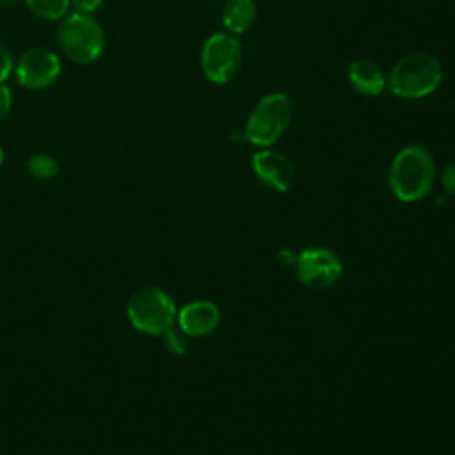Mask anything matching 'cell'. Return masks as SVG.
<instances>
[{
	"label": "cell",
	"instance_id": "22",
	"mask_svg": "<svg viewBox=\"0 0 455 455\" xmlns=\"http://www.w3.org/2000/svg\"><path fill=\"white\" fill-rule=\"evenodd\" d=\"M2 164H4V148L0 146V167H2Z\"/></svg>",
	"mask_w": 455,
	"mask_h": 455
},
{
	"label": "cell",
	"instance_id": "15",
	"mask_svg": "<svg viewBox=\"0 0 455 455\" xmlns=\"http://www.w3.org/2000/svg\"><path fill=\"white\" fill-rule=\"evenodd\" d=\"M164 336V343L167 347V350H171L172 354H183L187 350V339H185V334L174 327H171L167 332L162 334Z\"/></svg>",
	"mask_w": 455,
	"mask_h": 455
},
{
	"label": "cell",
	"instance_id": "11",
	"mask_svg": "<svg viewBox=\"0 0 455 455\" xmlns=\"http://www.w3.org/2000/svg\"><path fill=\"white\" fill-rule=\"evenodd\" d=\"M348 80L352 87L363 96H377L387 84L382 68L370 59L354 60L348 66Z\"/></svg>",
	"mask_w": 455,
	"mask_h": 455
},
{
	"label": "cell",
	"instance_id": "19",
	"mask_svg": "<svg viewBox=\"0 0 455 455\" xmlns=\"http://www.w3.org/2000/svg\"><path fill=\"white\" fill-rule=\"evenodd\" d=\"M69 2H71V5L75 7V11L91 14V12H94V11L101 5L103 0H69Z\"/></svg>",
	"mask_w": 455,
	"mask_h": 455
},
{
	"label": "cell",
	"instance_id": "5",
	"mask_svg": "<svg viewBox=\"0 0 455 455\" xmlns=\"http://www.w3.org/2000/svg\"><path fill=\"white\" fill-rule=\"evenodd\" d=\"M291 114V101L284 92L265 94L247 117L243 140L259 148L272 146L286 132Z\"/></svg>",
	"mask_w": 455,
	"mask_h": 455
},
{
	"label": "cell",
	"instance_id": "21",
	"mask_svg": "<svg viewBox=\"0 0 455 455\" xmlns=\"http://www.w3.org/2000/svg\"><path fill=\"white\" fill-rule=\"evenodd\" d=\"M20 0H0V5L2 7H9V5H14V4H18Z\"/></svg>",
	"mask_w": 455,
	"mask_h": 455
},
{
	"label": "cell",
	"instance_id": "6",
	"mask_svg": "<svg viewBox=\"0 0 455 455\" xmlns=\"http://www.w3.org/2000/svg\"><path fill=\"white\" fill-rule=\"evenodd\" d=\"M242 66V46L231 34H212L201 48V69L213 84H228Z\"/></svg>",
	"mask_w": 455,
	"mask_h": 455
},
{
	"label": "cell",
	"instance_id": "2",
	"mask_svg": "<svg viewBox=\"0 0 455 455\" xmlns=\"http://www.w3.org/2000/svg\"><path fill=\"white\" fill-rule=\"evenodd\" d=\"M57 43L62 53L76 64L96 62L105 50V34L100 23L87 12H68L57 28Z\"/></svg>",
	"mask_w": 455,
	"mask_h": 455
},
{
	"label": "cell",
	"instance_id": "20",
	"mask_svg": "<svg viewBox=\"0 0 455 455\" xmlns=\"http://www.w3.org/2000/svg\"><path fill=\"white\" fill-rule=\"evenodd\" d=\"M279 258L283 259V263H286V265H293V261H295V256L290 252V251H281L279 252Z\"/></svg>",
	"mask_w": 455,
	"mask_h": 455
},
{
	"label": "cell",
	"instance_id": "12",
	"mask_svg": "<svg viewBox=\"0 0 455 455\" xmlns=\"http://www.w3.org/2000/svg\"><path fill=\"white\" fill-rule=\"evenodd\" d=\"M256 20L254 0H228L222 7V23L231 34H243Z\"/></svg>",
	"mask_w": 455,
	"mask_h": 455
},
{
	"label": "cell",
	"instance_id": "10",
	"mask_svg": "<svg viewBox=\"0 0 455 455\" xmlns=\"http://www.w3.org/2000/svg\"><path fill=\"white\" fill-rule=\"evenodd\" d=\"M176 322L185 336H208L220 323V309L212 300H194L178 311Z\"/></svg>",
	"mask_w": 455,
	"mask_h": 455
},
{
	"label": "cell",
	"instance_id": "14",
	"mask_svg": "<svg viewBox=\"0 0 455 455\" xmlns=\"http://www.w3.org/2000/svg\"><path fill=\"white\" fill-rule=\"evenodd\" d=\"M27 169L37 180H53L57 176V172H59L57 162L50 155H46V153L32 155L27 160Z\"/></svg>",
	"mask_w": 455,
	"mask_h": 455
},
{
	"label": "cell",
	"instance_id": "3",
	"mask_svg": "<svg viewBox=\"0 0 455 455\" xmlns=\"http://www.w3.org/2000/svg\"><path fill=\"white\" fill-rule=\"evenodd\" d=\"M441 80L443 66L435 57L428 53H409L393 66L387 85L400 98L418 100L434 92Z\"/></svg>",
	"mask_w": 455,
	"mask_h": 455
},
{
	"label": "cell",
	"instance_id": "16",
	"mask_svg": "<svg viewBox=\"0 0 455 455\" xmlns=\"http://www.w3.org/2000/svg\"><path fill=\"white\" fill-rule=\"evenodd\" d=\"M14 69V59L5 43L0 41V84H4Z\"/></svg>",
	"mask_w": 455,
	"mask_h": 455
},
{
	"label": "cell",
	"instance_id": "13",
	"mask_svg": "<svg viewBox=\"0 0 455 455\" xmlns=\"http://www.w3.org/2000/svg\"><path fill=\"white\" fill-rule=\"evenodd\" d=\"M23 2L36 16L44 20H62L68 14L71 5L69 0H23Z\"/></svg>",
	"mask_w": 455,
	"mask_h": 455
},
{
	"label": "cell",
	"instance_id": "8",
	"mask_svg": "<svg viewBox=\"0 0 455 455\" xmlns=\"http://www.w3.org/2000/svg\"><path fill=\"white\" fill-rule=\"evenodd\" d=\"M60 68V59L55 52L36 46L18 57L12 71L20 85L39 91L50 87L59 78Z\"/></svg>",
	"mask_w": 455,
	"mask_h": 455
},
{
	"label": "cell",
	"instance_id": "4",
	"mask_svg": "<svg viewBox=\"0 0 455 455\" xmlns=\"http://www.w3.org/2000/svg\"><path fill=\"white\" fill-rule=\"evenodd\" d=\"M130 323L144 334L162 336L176 323L178 309L174 300L156 286H144L132 293L126 304Z\"/></svg>",
	"mask_w": 455,
	"mask_h": 455
},
{
	"label": "cell",
	"instance_id": "7",
	"mask_svg": "<svg viewBox=\"0 0 455 455\" xmlns=\"http://www.w3.org/2000/svg\"><path fill=\"white\" fill-rule=\"evenodd\" d=\"M295 272L302 284L323 290L334 284L341 274V259L327 247H307L295 256Z\"/></svg>",
	"mask_w": 455,
	"mask_h": 455
},
{
	"label": "cell",
	"instance_id": "9",
	"mask_svg": "<svg viewBox=\"0 0 455 455\" xmlns=\"http://www.w3.org/2000/svg\"><path fill=\"white\" fill-rule=\"evenodd\" d=\"M252 169L258 180L272 190L286 192L293 187L295 172L291 162L274 149L263 148L261 151H258L252 156Z\"/></svg>",
	"mask_w": 455,
	"mask_h": 455
},
{
	"label": "cell",
	"instance_id": "18",
	"mask_svg": "<svg viewBox=\"0 0 455 455\" xmlns=\"http://www.w3.org/2000/svg\"><path fill=\"white\" fill-rule=\"evenodd\" d=\"M12 108V92L5 84H0V121L11 112Z\"/></svg>",
	"mask_w": 455,
	"mask_h": 455
},
{
	"label": "cell",
	"instance_id": "17",
	"mask_svg": "<svg viewBox=\"0 0 455 455\" xmlns=\"http://www.w3.org/2000/svg\"><path fill=\"white\" fill-rule=\"evenodd\" d=\"M441 181H443V188L446 194H455V162L444 165Z\"/></svg>",
	"mask_w": 455,
	"mask_h": 455
},
{
	"label": "cell",
	"instance_id": "1",
	"mask_svg": "<svg viewBox=\"0 0 455 455\" xmlns=\"http://www.w3.org/2000/svg\"><path fill=\"white\" fill-rule=\"evenodd\" d=\"M435 178V164L427 148L419 144L407 146L396 153L389 167V187L402 203L423 199Z\"/></svg>",
	"mask_w": 455,
	"mask_h": 455
}]
</instances>
